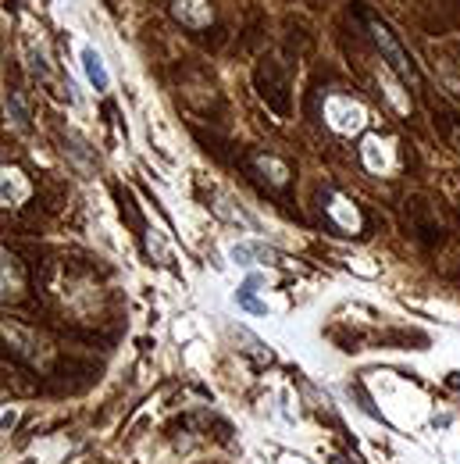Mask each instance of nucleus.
Returning a JSON list of instances; mask_svg holds the SVG:
<instances>
[{
    "label": "nucleus",
    "mask_w": 460,
    "mask_h": 464,
    "mask_svg": "<svg viewBox=\"0 0 460 464\" xmlns=\"http://www.w3.org/2000/svg\"><path fill=\"white\" fill-rule=\"evenodd\" d=\"M325 121H329L336 132L350 136V132L364 129L368 115H364V108H360L357 101H350V97H329V101H325Z\"/></svg>",
    "instance_id": "nucleus-1"
},
{
    "label": "nucleus",
    "mask_w": 460,
    "mask_h": 464,
    "mask_svg": "<svg viewBox=\"0 0 460 464\" xmlns=\"http://www.w3.org/2000/svg\"><path fill=\"white\" fill-rule=\"evenodd\" d=\"M371 36H375V44H379V51H382V58H386V64L400 75L403 82H410L414 79V64H410V58L403 54V47L393 40V33H389V25L386 22H371Z\"/></svg>",
    "instance_id": "nucleus-2"
},
{
    "label": "nucleus",
    "mask_w": 460,
    "mask_h": 464,
    "mask_svg": "<svg viewBox=\"0 0 460 464\" xmlns=\"http://www.w3.org/2000/svg\"><path fill=\"white\" fill-rule=\"evenodd\" d=\"M172 14L175 22H182L186 29H207L215 11L207 0H172Z\"/></svg>",
    "instance_id": "nucleus-3"
},
{
    "label": "nucleus",
    "mask_w": 460,
    "mask_h": 464,
    "mask_svg": "<svg viewBox=\"0 0 460 464\" xmlns=\"http://www.w3.org/2000/svg\"><path fill=\"white\" fill-rule=\"evenodd\" d=\"M360 158H364V165H368L371 172H379V175L393 169V147H389V140H382V136H368L364 147H360Z\"/></svg>",
    "instance_id": "nucleus-4"
},
{
    "label": "nucleus",
    "mask_w": 460,
    "mask_h": 464,
    "mask_svg": "<svg viewBox=\"0 0 460 464\" xmlns=\"http://www.w3.org/2000/svg\"><path fill=\"white\" fill-rule=\"evenodd\" d=\"M82 68H86V79H90L97 90H108L111 75H108V68H104V58H101L93 47H82Z\"/></svg>",
    "instance_id": "nucleus-5"
},
{
    "label": "nucleus",
    "mask_w": 460,
    "mask_h": 464,
    "mask_svg": "<svg viewBox=\"0 0 460 464\" xmlns=\"http://www.w3.org/2000/svg\"><path fill=\"white\" fill-rule=\"evenodd\" d=\"M29 197V182L22 179L18 169H4V200L7 204H22Z\"/></svg>",
    "instance_id": "nucleus-6"
},
{
    "label": "nucleus",
    "mask_w": 460,
    "mask_h": 464,
    "mask_svg": "<svg viewBox=\"0 0 460 464\" xmlns=\"http://www.w3.org/2000/svg\"><path fill=\"white\" fill-rule=\"evenodd\" d=\"M257 286H261V276H250V279L239 286L235 300H239V307H246V311H254V314H264V311H268V304H257V300H254Z\"/></svg>",
    "instance_id": "nucleus-7"
},
{
    "label": "nucleus",
    "mask_w": 460,
    "mask_h": 464,
    "mask_svg": "<svg viewBox=\"0 0 460 464\" xmlns=\"http://www.w3.org/2000/svg\"><path fill=\"white\" fill-rule=\"evenodd\" d=\"M329 215H332L340 226H346V229H357V226H360V215H357L353 208H346V200H340V197L329 204Z\"/></svg>",
    "instance_id": "nucleus-8"
},
{
    "label": "nucleus",
    "mask_w": 460,
    "mask_h": 464,
    "mask_svg": "<svg viewBox=\"0 0 460 464\" xmlns=\"http://www.w3.org/2000/svg\"><path fill=\"white\" fill-rule=\"evenodd\" d=\"M257 254L264 257L268 250H264V246H257V243H239V246H232V257H235L239 265H250V257H257Z\"/></svg>",
    "instance_id": "nucleus-9"
},
{
    "label": "nucleus",
    "mask_w": 460,
    "mask_h": 464,
    "mask_svg": "<svg viewBox=\"0 0 460 464\" xmlns=\"http://www.w3.org/2000/svg\"><path fill=\"white\" fill-rule=\"evenodd\" d=\"M257 169H261V172H272L275 182H286V175H289L286 165H283V161H275V158H257Z\"/></svg>",
    "instance_id": "nucleus-10"
}]
</instances>
